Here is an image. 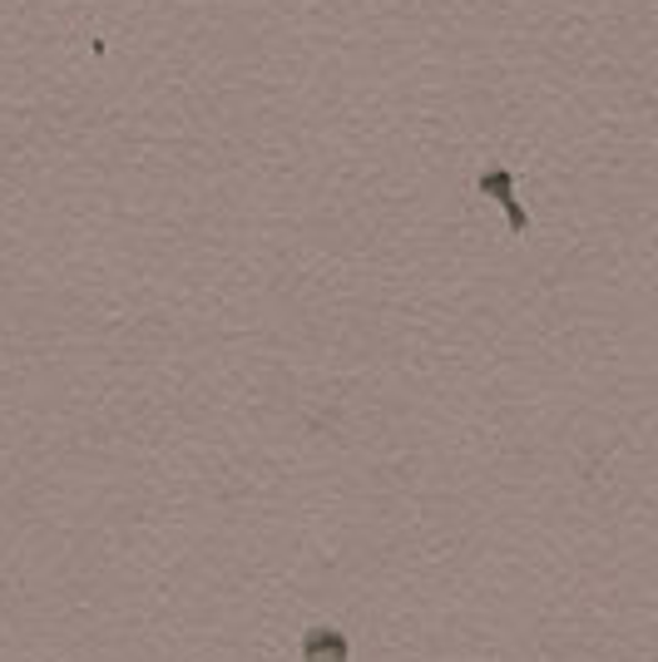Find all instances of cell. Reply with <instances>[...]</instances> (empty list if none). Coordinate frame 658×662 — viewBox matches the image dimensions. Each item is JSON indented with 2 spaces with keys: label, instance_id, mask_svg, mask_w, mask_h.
Listing matches in <instances>:
<instances>
[{
  "label": "cell",
  "instance_id": "1",
  "mask_svg": "<svg viewBox=\"0 0 658 662\" xmlns=\"http://www.w3.org/2000/svg\"><path fill=\"white\" fill-rule=\"evenodd\" d=\"M302 662H352V643H347L342 628H307L302 643H297Z\"/></svg>",
  "mask_w": 658,
  "mask_h": 662
}]
</instances>
